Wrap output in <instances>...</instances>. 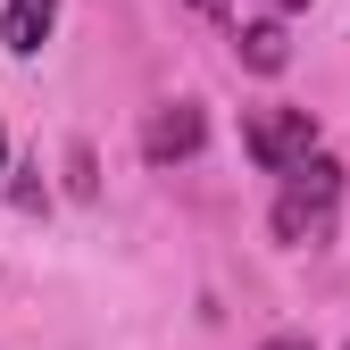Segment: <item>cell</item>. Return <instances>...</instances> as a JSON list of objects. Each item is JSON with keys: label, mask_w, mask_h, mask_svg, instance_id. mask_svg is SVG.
Wrapping results in <instances>:
<instances>
[{"label": "cell", "mask_w": 350, "mask_h": 350, "mask_svg": "<svg viewBox=\"0 0 350 350\" xmlns=\"http://www.w3.org/2000/svg\"><path fill=\"white\" fill-rule=\"evenodd\" d=\"M334 217H342V167L317 150L309 167H292L284 175V192H275V242H325L334 234Z\"/></svg>", "instance_id": "cell-1"}, {"label": "cell", "mask_w": 350, "mask_h": 350, "mask_svg": "<svg viewBox=\"0 0 350 350\" xmlns=\"http://www.w3.org/2000/svg\"><path fill=\"white\" fill-rule=\"evenodd\" d=\"M242 142H250V159L267 167V175H292V167H309L317 159V117L309 109H250L242 117Z\"/></svg>", "instance_id": "cell-2"}, {"label": "cell", "mask_w": 350, "mask_h": 350, "mask_svg": "<svg viewBox=\"0 0 350 350\" xmlns=\"http://www.w3.org/2000/svg\"><path fill=\"white\" fill-rule=\"evenodd\" d=\"M200 134H208L200 109H192V100H167V109H150V125H142V159H150V167L192 159V150H200Z\"/></svg>", "instance_id": "cell-3"}, {"label": "cell", "mask_w": 350, "mask_h": 350, "mask_svg": "<svg viewBox=\"0 0 350 350\" xmlns=\"http://www.w3.org/2000/svg\"><path fill=\"white\" fill-rule=\"evenodd\" d=\"M59 25V0H9V17H0V51L9 59H33L42 42Z\"/></svg>", "instance_id": "cell-4"}, {"label": "cell", "mask_w": 350, "mask_h": 350, "mask_svg": "<svg viewBox=\"0 0 350 350\" xmlns=\"http://www.w3.org/2000/svg\"><path fill=\"white\" fill-rule=\"evenodd\" d=\"M284 59H292V33H284L275 17L242 25V67H258V75H284Z\"/></svg>", "instance_id": "cell-5"}, {"label": "cell", "mask_w": 350, "mask_h": 350, "mask_svg": "<svg viewBox=\"0 0 350 350\" xmlns=\"http://www.w3.org/2000/svg\"><path fill=\"white\" fill-rule=\"evenodd\" d=\"M258 350H309V342H300V334H275V342H258Z\"/></svg>", "instance_id": "cell-6"}, {"label": "cell", "mask_w": 350, "mask_h": 350, "mask_svg": "<svg viewBox=\"0 0 350 350\" xmlns=\"http://www.w3.org/2000/svg\"><path fill=\"white\" fill-rule=\"evenodd\" d=\"M192 9H200V17H226V0H192Z\"/></svg>", "instance_id": "cell-7"}, {"label": "cell", "mask_w": 350, "mask_h": 350, "mask_svg": "<svg viewBox=\"0 0 350 350\" xmlns=\"http://www.w3.org/2000/svg\"><path fill=\"white\" fill-rule=\"evenodd\" d=\"M267 9H309V0H267Z\"/></svg>", "instance_id": "cell-8"}, {"label": "cell", "mask_w": 350, "mask_h": 350, "mask_svg": "<svg viewBox=\"0 0 350 350\" xmlns=\"http://www.w3.org/2000/svg\"><path fill=\"white\" fill-rule=\"evenodd\" d=\"M0 167H9V134H0Z\"/></svg>", "instance_id": "cell-9"}]
</instances>
